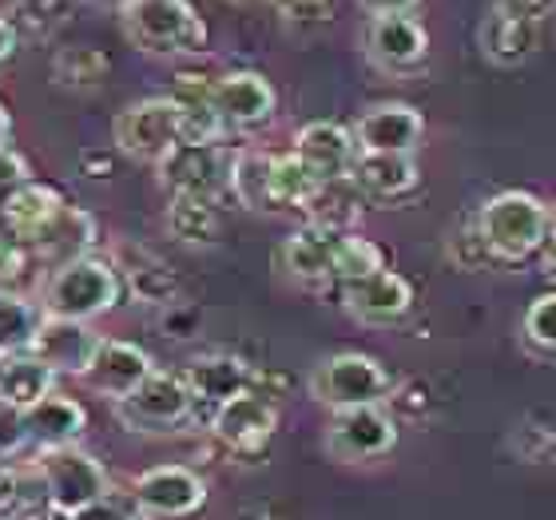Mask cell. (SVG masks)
I'll return each instance as SVG.
<instances>
[{"label":"cell","instance_id":"cell-44","mask_svg":"<svg viewBox=\"0 0 556 520\" xmlns=\"http://www.w3.org/2000/svg\"><path fill=\"white\" fill-rule=\"evenodd\" d=\"M9 139H12V116L4 112V104H0V151L9 148Z\"/></svg>","mask_w":556,"mask_h":520},{"label":"cell","instance_id":"cell-31","mask_svg":"<svg viewBox=\"0 0 556 520\" xmlns=\"http://www.w3.org/2000/svg\"><path fill=\"white\" fill-rule=\"evenodd\" d=\"M45 322V314L36 310L33 302L12 294V290H0V354H12V350H33V338Z\"/></svg>","mask_w":556,"mask_h":520},{"label":"cell","instance_id":"cell-6","mask_svg":"<svg viewBox=\"0 0 556 520\" xmlns=\"http://www.w3.org/2000/svg\"><path fill=\"white\" fill-rule=\"evenodd\" d=\"M36 473H40V481H45V497L68 512L88 509L92 500L112 493V485H108V469L96 461L92 453H84L80 445H68V449H45L40 457H36Z\"/></svg>","mask_w":556,"mask_h":520},{"label":"cell","instance_id":"cell-3","mask_svg":"<svg viewBox=\"0 0 556 520\" xmlns=\"http://www.w3.org/2000/svg\"><path fill=\"white\" fill-rule=\"evenodd\" d=\"M119 294H124V278L116 263L96 255L72 258L56 266L45 282V314L56 318H76V322H92L100 314L116 310Z\"/></svg>","mask_w":556,"mask_h":520},{"label":"cell","instance_id":"cell-23","mask_svg":"<svg viewBox=\"0 0 556 520\" xmlns=\"http://www.w3.org/2000/svg\"><path fill=\"white\" fill-rule=\"evenodd\" d=\"M56 378L60 373L48 370L33 350L0 354V405H12V409L28 414L33 405L45 402L48 393H56Z\"/></svg>","mask_w":556,"mask_h":520},{"label":"cell","instance_id":"cell-20","mask_svg":"<svg viewBox=\"0 0 556 520\" xmlns=\"http://www.w3.org/2000/svg\"><path fill=\"white\" fill-rule=\"evenodd\" d=\"M187 385L195 393V402H211L219 409L223 402H231L239 393L255 390L258 373L251 370V362H243L239 354H199L191 358V366L184 370Z\"/></svg>","mask_w":556,"mask_h":520},{"label":"cell","instance_id":"cell-17","mask_svg":"<svg viewBox=\"0 0 556 520\" xmlns=\"http://www.w3.org/2000/svg\"><path fill=\"white\" fill-rule=\"evenodd\" d=\"M346 234L354 231H330V227H318V223H306L282 243V270H287L294 282L302 287H326L334 282V266L338 251L346 243Z\"/></svg>","mask_w":556,"mask_h":520},{"label":"cell","instance_id":"cell-7","mask_svg":"<svg viewBox=\"0 0 556 520\" xmlns=\"http://www.w3.org/2000/svg\"><path fill=\"white\" fill-rule=\"evenodd\" d=\"M191 409H195V393H191L187 378L167 370H155L136 393L116 402L119 421L131 433H172L191 417Z\"/></svg>","mask_w":556,"mask_h":520},{"label":"cell","instance_id":"cell-45","mask_svg":"<svg viewBox=\"0 0 556 520\" xmlns=\"http://www.w3.org/2000/svg\"><path fill=\"white\" fill-rule=\"evenodd\" d=\"M548 243L556 246V211H553V223H548Z\"/></svg>","mask_w":556,"mask_h":520},{"label":"cell","instance_id":"cell-29","mask_svg":"<svg viewBox=\"0 0 556 520\" xmlns=\"http://www.w3.org/2000/svg\"><path fill=\"white\" fill-rule=\"evenodd\" d=\"M116 270H119V278L131 287V294H136L139 302H148V306H172L175 275L163 258H155L151 251H139V246L136 251L124 246L119 258H116Z\"/></svg>","mask_w":556,"mask_h":520},{"label":"cell","instance_id":"cell-37","mask_svg":"<svg viewBox=\"0 0 556 520\" xmlns=\"http://www.w3.org/2000/svg\"><path fill=\"white\" fill-rule=\"evenodd\" d=\"M28 445V426H24V414L12 409V405H0V461H9Z\"/></svg>","mask_w":556,"mask_h":520},{"label":"cell","instance_id":"cell-13","mask_svg":"<svg viewBox=\"0 0 556 520\" xmlns=\"http://www.w3.org/2000/svg\"><path fill=\"white\" fill-rule=\"evenodd\" d=\"M278 429V409L267 393L247 390L231 402H223L211 417V433L235 453H255L263 449Z\"/></svg>","mask_w":556,"mask_h":520},{"label":"cell","instance_id":"cell-15","mask_svg":"<svg viewBox=\"0 0 556 520\" xmlns=\"http://www.w3.org/2000/svg\"><path fill=\"white\" fill-rule=\"evenodd\" d=\"M342 302L362 326H394L414 310V290L397 270L382 266V270L342 287Z\"/></svg>","mask_w":556,"mask_h":520},{"label":"cell","instance_id":"cell-19","mask_svg":"<svg viewBox=\"0 0 556 520\" xmlns=\"http://www.w3.org/2000/svg\"><path fill=\"white\" fill-rule=\"evenodd\" d=\"M155 373V362L143 346L136 342H119V338H104L100 354H96L92 370L84 373V382L92 385L100 397L108 402H124L128 393H136L139 385Z\"/></svg>","mask_w":556,"mask_h":520},{"label":"cell","instance_id":"cell-5","mask_svg":"<svg viewBox=\"0 0 556 520\" xmlns=\"http://www.w3.org/2000/svg\"><path fill=\"white\" fill-rule=\"evenodd\" d=\"M390 373L370 354H330L314 366L311 397L326 409H358V405H382L390 393Z\"/></svg>","mask_w":556,"mask_h":520},{"label":"cell","instance_id":"cell-46","mask_svg":"<svg viewBox=\"0 0 556 520\" xmlns=\"http://www.w3.org/2000/svg\"><path fill=\"white\" fill-rule=\"evenodd\" d=\"M116 4H128V0H116Z\"/></svg>","mask_w":556,"mask_h":520},{"label":"cell","instance_id":"cell-42","mask_svg":"<svg viewBox=\"0 0 556 520\" xmlns=\"http://www.w3.org/2000/svg\"><path fill=\"white\" fill-rule=\"evenodd\" d=\"M16 48H21V33H16V24L9 16H0V68L16 56Z\"/></svg>","mask_w":556,"mask_h":520},{"label":"cell","instance_id":"cell-41","mask_svg":"<svg viewBox=\"0 0 556 520\" xmlns=\"http://www.w3.org/2000/svg\"><path fill=\"white\" fill-rule=\"evenodd\" d=\"M370 16H402V12H414L421 0H358Z\"/></svg>","mask_w":556,"mask_h":520},{"label":"cell","instance_id":"cell-28","mask_svg":"<svg viewBox=\"0 0 556 520\" xmlns=\"http://www.w3.org/2000/svg\"><path fill=\"white\" fill-rule=\"evenodd\" d=\"M219 199H199V195H172L167 203V231L179 239L184 246H215L223 234V219H219Z\"/></svg>","mask_w":556,"mask_h":520},{"label":"cell","instance_id":"cell-11","mask_svg":"<svg viewBox=\"0 0 556 520\" xmlns=\"http://www.w3.org/2000/svg\"><path fill=\"white\" fill-rule=\"evenodd\" d=\"M211 104L227 131H251L275 119L278 96L263 72H223L219 80H211Z\"/></svg>","mask_w":556,"mask_h":520},{"label":"cell","instance_id":"cell-2","mask_svg":"<svg viewBox=\"0 0 556 520\" xmlns=\"http://www.w3.org/2000/svg\"><path fill=\"white\" fill-rule=\"evenodd\" d=\"M553 211L533 191H501L477 211V231L501 263H521L548 243Z\"/></svg>","mask_w":556,"mask_h":520},{"label":"cell","instance_id":"cell-30","mask_svg":"<svg viewBox=\"0 0 556 520\" xmlns=\"http://www.w3.org/2000/svg\"><path fill=\"white\" fill-rule=\"evenodd\" d=\"M108 72H112V60H108L104 48H96V45L64 48V52H56V60H52L56 84L60 88H72V92H92V88H100V84L108 80Z\"/></svg>","mask_w":556,"mask_h":520},{"label":"cell","instance_id":"cell-12","mask_svg":"<svg viewBox=\"0 0 556 520\" xmlns=\"http://www.w3.org/2000/svg\"><path fill=\"white\" fill-rule=\"evenodd\" d=\"M100 342H104V338L96 334L88 322L45 314V322H40V330H36V338H33V354L45 362L48 370L84 378V373L92 370L96 354H100Z\"/></svg>","mask_w":556,"mask_h":520},{"label":"cell","instance_id":"cell-18","mask_svg":"<svg viewBox=\"0 0 556 520\" xmlns=\"http://www.w3.org/2000/svg\"><path fill=\"white\" fill-rule=\"evenodd\" d=\"M429 36L414 12L402 16H370L366 24V56L386 72H409L426 60Z\"/></svg>","mask_w":556,"mask_h":520},{"label":"cell","instance_id":"cell-1","mask_svg":"<svg viewBox=\"0 0 556 520\" xmlns=\"http://www.w3.org/2000/svg\"><path fill=\"white\" fill-rule=\"evenodd\" d=\"M119 28L148 56H195L207 48V24L191 0H128L119 4Z\"/></svg>","mask_w":556,"mask_h":520},{"label":"cell","instance_id":"cell-16","mask_svg":"<svg viewBox=\"0 0 556 520\" xmlns=\"http://www.w3.org/2000/svg\"><path fill=\"white\" fill-rule=\"evenodd\" d=\"M421 131H426L421 112L414 104H397V100L366 107L354 124L358 151H366V155H409Z\"/></svg>","mask_w":556,"mask_h":520},{"label":"cell","instance_id":"cell-43","mask_svg":"<svg viewBox=\"0 0 556 520\" xmlns=\"http://www.w3.org/2000/svg\"><path fill=\"white\" fill-rule=\"evenodd\" d=\"M24 520H76V512H68V509H60V505H52V500H45V505H36L33 512Z\"/></svg>","mask_w":556,"mask_h":520},{"label":"cell","instance_id":"cell-9","mask_svg":"<svg viewBox=\"0 0 556 520\" xmlns=\"http://www.w3.org/2000/svg\"><path fill=\"white\" fill-rule=\"evenodd\" d=\"M131 500L143 517L184 520L207 505V481L187 465H155L131 481Z\"/></svg>","mask_w":556,"mask_h":520},{"label":"cell","instance_id":"cell-34","mask_svg":"<svg viewBox=\"0 0 556 520\" xmlns=\"http://www.w3.org/2000/svg\"><path fill=\"white\" fill-rule=\"evenodd\" d=\"M525 338L541 350L556 354V294H541V299L525 310Z\"/></svg>","mask_w":556,"mask_h":520},{"label":"cell","instance_id":"cell-35","mask_svg":"<svg viewBox=\"0 0 556 520\" xmlns=\"http://www.w3.org/2000/svg\"><path fill=\"white\" fill-rule=\"evenodd\" d=\"M28 243H24L21 234L12 231L9 223L0 219V282H12V278L24 275V266H28Z\"/></svg>","mask_w":556,"mask_h":520},{"label":"cell","instance_id":"cell-8","mask_svg":"<svg viewBox=\"0 0 556 520\" xmlns=\"http://www.w3.org/2000/svg\"><path fill=\"white\" fill-rule=\"evenodd\" d=\"M231 167L235 151L223 143H179V148L160 163V183L172 195H199V199H219L231 191Z\"/></svg>","mask_w":556,"mask_h":520},{"label":"cell","instance_id":"cell-32","mask_svg":"<svg viewBox=\"0 0 556 520\" xmlns=\"http://www.w3.org/2000/svg\"><path fill=\"white\" fill-rule=\"evenodd\" d=\"M72 0H16V12L9 21L21 36H52L68 16Z\"/></svg>","mask_w":556,"mask_h":520},{"label":"cell","instance_id":"cell-27","mask_svg":"<svg viewBox=\"0 0 556 520\" xmlns=\"http://www.w3.org/2000/svg\"><path fill=\"white\" fill-rule=\"evenodd\" d=\"M231 195L247 211H278L275 195V155L258 148L235 151L231 167Z\"/></svg>","mask_w":556,"mask_h":520},{"label":"cell","instance_id":"cell-21","mask_svg":"<svg viewBox=\"0 0 556 520\" xmlns=\"http://www.w3.org/2000/svg\"><path fill=\"white\" fill-rule=\"evenodd\" d=\"M350 187L358 191V199H370V203H397L417 191V163L409 155H366L362 151L350 172Z\"/></svg>","mask_w":556,"mask_h":520},{"label":"cell","instance_id":"cell-25","mask_svg":"<svg viewBox=\"0 0 556 520\" xmlns=\"http://www.w3.org/2000/svg\"><path fill=\"white\" fill-rule=\"evenodd\" d=\"M541 36H545V24L517 21V16L489 9V16L481 21V52H485V60L501 64V68H517L529 56H536Z\"/></svg>","mask_w":556,"mask_h":520},{"label":"cell","instance_id":"cell-10","mask_svg":"<svg viewBox=\"0 0 556 520\" xmlns=\"http://www.w3.org/2000/svg\"><path fill=\"white\" fill-rule=\"evenodd\" d=\"M397 426L382 405H358V409H338L326 426V449L338 461H370L394 449Z\"/></svg>","mask_w":556,"mask_h":520},{"label":"cell","instance_id":"cell-24","mask_svg":"<svg viewBox=\"0 0 556 520\" xmlns=\"http://www.w3.org/2000/svg\"><path fill=\"white\" fill-rule=\"evenodd\" d=\"M92 243H96V219L84 207H72V203H64V211L48 223L45 231L36 234L33 243H28V251H33V255H40L45 263H52V270H56V266L72 263V258L88 255V251H92Z\"/></svg>","mask_w":556,"mask_h":520},{"label":"cell","instance_id":"cell-39","mask_svg":"<svg viewBox=\"0 0 556 520\" xmlns=\"http://www.w3.org/2000/svg\"><path fill=\"white\" fill-rule=\"evenodd\" d=\"M21 183H28V163L12 148H4L0 151V203H4Z\"/></svg>","mask_w":556,"mask_h":520},{"label":"cell","instance_id":"cell-26","mask_svg":"<svg viewBox=\"0 0 556 520\" xmlns=\"http://www.w3.org/2000/svg\"><path fill=\"white\" fill-rule=\"evenodd\" d=\"M60 211H64V195H60L56 187L28 179V183H21L9 199H4V203H0V219L9 223L24 243H33L36 234L45 231Z\"/></svg>","mask_w":556,"mask_h":520},{"label":"cell","instance_id":"cell-22","mask_svg":"<svg viewBox=\"0 0 556 520\" xmlns=\"http://www.w3.org/2000/svg\"><path fill=\"white\" fill-rule=\"evenodd\" d=\"M24 426H28V445H36L40 453L68 449L84 437L88 414H84L80 402H72L64 393H48L45 402L24 414Z\"/></svg>","mask_w":556,"mask_h":520},{"label":"cell","instance_id":"cell-33","mask_svg":"<svg viewBox=\"0 0 556 520\" xmlns=\"http://www.w3.org/2000/svg\"><path fill=\"white\" fill-rule=\"evenodd\" d=\"M382 251L370 243V239H362V234H346V243L338 251V266H334V282L338 287H350V282H358V278L374 275V270H382Z\"/></svg>","mask_w":556,"mask_h":520},{"label":"cell","instance_id":"cell-38","mask_svg":"<svg viewBox=\"0 0 556 520\" xmlns=\"http://www.w3.org/2000/svg\"><path fill=\"white\" fill-rule=\"evenodd\" d=\"M493 9L505 12V16H517V21L545 24L556 12V0H493Z\"/></svg>","mask_w":556,"mask_h":520},{"label":"cell","instance_id":"cell-40","mask_svg":"<svg viewBox=\"0 0 556 520\" xmlns=\"http://www.w3.org/2000/svg\"><path fill=\"white\" fill-rule=\"evenodd\" d=\"M270 9L287 21H318L330 9V0H270Z\"/></svg>","mask_w":556,"mask_h":520},{"label":"cell","instance_id":"cell-36","mask_svg":"<svg viewBox=\"0 0 556 520\" xmlns=\"http://www.w3.org/2000/svg\"><path fill=\"white\" fill-rule=\"evenodd\" d=\"M76 520H143V512H139V505L128 497H116V493H108V497L92 500L88 509L76 512Z\"/></svg>","mask_w":556,"mask_h":520},{"label":"cell","instance_id":"cell-14","mask_svg":"<svg viewBox=\"0 0 556 520\" xmlns=\"http://www.w3.org/2000/svg\"><path fill=\"white\" fill-rule=\"evenodd\" d=\"M294 155L311 167L323 183H346L354 163H358V139L354 128L334 124V119H314L294 136Z\"/></svg>","mask_w":556,"mask_h":520},{"label":"cell","instance_id":"cell-4","mask_svg":"<svg viewBox=\"0 0 556 520\" xmlns=\"http://www.w3.org/2000/svg\"><path fill=\"white\" fill-rule=\"evenodd\" d=\"M116 151L136 163H155L160 167L179 143H184V107L175 96H148L136 100L112 124Z\"/></svg>","mask_w":556,"mask_h":520}]
</instances>
